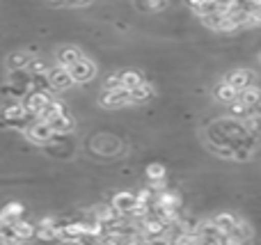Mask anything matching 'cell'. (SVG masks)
Wrapping results in <instances>:
<instances>
[{"instance_id": "obj_12", "label": "cell", "mask_w": 261, "mask_h": 245, "mask_svg": "<svg viewBox=\"0 0 261 245\" xmlns=\"http://www.w3.org/2000/svg\"><path fill=\"white\" fill-rule=\"evenodd\" d=\"M128 96L133 103H142V101H147L149 96H151V85H147V83H140L138 87H133V90H128Z\"/></svg>"}, {"instance_id": "obj_11", "label": "cell", "mask_w": 261, "mask_h": 245, "mask_svg": "<svg viewBox=\"0 0 261 245\" xmlns=\"http://www.w3.org/2000/svg\"><path fill=\"white\" fill-rule=\"evenodd\" d=\"M14 232H16V238L18 241H25V238H30V236H35V232H37V227L35 225H30V223H25V220H14Z\"/></svg>"}, {"instance_id": "obj_6", "label": "cell", "mask_w": 261, "mask_h": 245, "mask_svg": "<svg viewBox=\"0 0 261 245\" xmlns=\"http://www.w3.org/2000/svg\"><path fill=\"white\" fill-rule=\"evenodd\" d=\"M252 80H254V71H248V69H236V71L227 73L225 83H229L236 92H241V90H245V87L252 85Z\"/></svg>"}, {"instance_id": "obj_8", "label": "cell", "mask_w": 261, "mask_h": 245, "mask_svg": "<svg viewBox=\"0 0 261 245\" xmlns=\"http://www.w3.org/2000/svg\"><path fill=\"white\" fill-rule=\"evenodd\" d=\"M135 204H138V197H135L133 193H119V195H115V200H113V209L122 215L133 213Z\"/></svg>"}, {"instance_id": "obj_7", "label": "cell", "mask_w": 261, "mask_h": 245, "mask_svg": "<svg viewBox=\"0 0 261 245\" xmlns=\"http://www.w3.org/2000/svg\"><path fill=\"white\" fill-rule=\"evenodd\" d=\"M106 108H119V105L130 103V96L126 87H117V90H106V96L101 99Z\"/></svg>"}, {"instance_id": "obj_17", "label": "cell", "mask_w": 261, "mask_h": 245, "mask_svg": "<svg viewBox=\"0 0 261 245\" xmlns=\"http://www.w3.org/2000/svg\"><path fill=\"white\" fill-rule=\"evenodd\" d=\"M119 80H122V87H126V90H133V87H138L140 83H142V76L135 71H124L122 76H119Z\"/></svg>"}, {"instance_id": "obj_13", "label": "cell", "mask_w": 261, "mask_h": 245, "mask_svg": "<svg viewBox=\"0 0 261 245\" xmlns=\"http://www.w3.org/2000/svg\"><path fill=\"white\" fill-rule=\"evenodd\" d=\"M21 215H23V206L16 204V202L7 204L3 211H0V220H3V223H14V220H18Z\"/></svg>"}, {"instance_id": "obj_20", "label": "cell", "mask_w": 261, "mask_h": 245, "mask_svg": "<svg viewBox=\"0 0 261 245\" xmlns=\"http://www.w3.org/2000/svg\"><path fill=\"white\" fill-rule=\"evenodd\" d=\"M147 177L151 179V181L165 179V168H163L161 163H151V165H147Z\"/></svg>"}, {"instance_id": "obj_19", "label": "cell", "mask_w": 261, "mask_h": 245, "mask_svg": "<svg viewBox=\"0 0 261 245\" xmlns=\"http://www.w3.org/2000/svg\"><path fill=\"white\" fill-rule=\"evenodd\" d=\"M28 55L25 53H14L9 55V69H25L28 67Z\"/></svg>"}, {"instance_id": "obj_23", "label": "cell", "mask_w": 261, "mask_h": 245, "mask_svg": "<svg viewBox=\"0 0 261 245\" xmlns=\"http://www.w3.org/2000/svg\"><path fill=\"white\" fill-rule=\"evenodd\" d=\"M167 7V0H144V9H151V12H163Z\"/></svg>"}, {"instance_id": "obj_25", "label": "cell", "mask_w": 261, "mask_h": 245, "mask_svg": "<svg viewBox=\"0 0 261 245\" xmlns=\"http://www.w3.org/2000/svg\"><path fill=\"white\" fill-rule=\"evenodd\" d=\"M67 3H71V5H87L90 0H67Z\"/></svg>"}, {"instance_id": "obj_14", "label": "cell", "mask_w": 261, "mask_h": 245, "mask_svg": "<svg viewBox=\"0 0 261 245\" xmlns=\"http://www.w3.org/2000/svg\"><path fill=\"white\" fill-rule=\"evenodd\" d=\"M78 58H83L81 50L73 48V46H69V48H62L58 53V60H60V67H71L73 62H76Z\"/></svg>"}, {"instance_id": "obj_15", "label": "cell", "mask_w": 261, "mask_h": 245, "mask_svg": "<svg viewBox=\"0 0 261 245\" xmlns=\"http://www.w3.org/2000/svg\"><path fill=\"white\" fill-rule=\"evenodd\" d=\"M216 96H218L220 101H225V103H231V101L239 96V92H236L234 87L229 85V83H220V85L216 87Z\"/></svg>"}, {"instance_id": "obj_26", "label": "cell", "mask_w": 261, "mask_h": 245, "mask_svg": "<svg viewBox=\"0 0 261 245\" xmlns=\"http://www.w3.org/2000/svg\"><path fill=\"white\" fill-rule=\"evenodd\" d=\"M259 58H261V55H259Z\"/></svg>"}, {"instance_id": "obj_5", "label": "cell", "mask_w": 261, "mask_h": 245, "mask_svg": "<svg viewBox=\"0 0 261 245\" xmlns=\"http://www.w3.org/2000/svg\"><path fill=\"white\" fill-rule=\"evenodd\" d=\"M69 69V73H71V78L73 80H90L92 76H94V64L90 62L87 58H78L76 62L71 64V67H67Z\"/></svg>"}, {"instance_id": "obj_2", "label": "cell", "mask_w": 261, "mask_h": 245, "mask_svg": "<svg viewBox=\"0 0 261 245\" xmlns=\"http://www.w3.org/2000/svg\"><path fill=\"white\" fill-rule=\"evenodd\" d=\"M25 133L32 142H39V145H48V142H53V138H55L50 124L44 122V119H37L35 124H30V126L25 128Z\"/></svg>"}, {"instance_id": "obj_16", "label": "cell", "mask_w": 261, "mask_h": 245, "mask_svg": "<svg viewBox=\"0 0 261 245\" xmlns=\"http://www.w3.org/2000/svg\"><path fill=\"white\" fill-rule=\"evenodd\" d=\"M213 223H216V227L220 229V232H225V234H227V232H231V229H234L236 225H239V220H236L234 215H229V213H220L216 220H213Z\"/></svg>"}, {"instance_id": "obj_24", "label": "cell", "mask_w": 261, "mask_h": 245, "mask_svg": "<svg viewBox=\"0 0 261 245\" xmlns=\"http://www.w3.org/2000/svg\"><path fill=\"white\" fill-rule=\"evenodd\" d=\"M106 90H117V87H122V80H119V73H113V76H108V80H106Z\"/></svg>"}, {"instance_id": "obj_3", "label": "cell", "mask_w": 261, "mask_h": 245, "mask_svg": "<svg viewBox=\"0 0 261 245\" xmlns=\"http://www.w3.org/2000/svg\"><path fill=\"white\" fill-rule=\"evenodd\" d=\"M46 78H48L50 90H67V87L73 85V78L67 67H58L53 71H46Z\"/></svg>"}, {"instance_id": "obj_1", "label": "cell", "mask_w": 261, "mask_h": 245, "mask_svg": "<svg viewBox=\"0 0 261 245\" xmlns=\"http://www.w3.org/2000/svg\"><path fill=\"white\" fill-rule=\"evenodd\" d=\"M50 101V96L46 94V92L41 90H32V92H25V96H23V108H25L28 115H32V117H37V115L41 113V110L46 108V103Z\"/></svg>"}, {"instance_id": "obj_21", "label": "cell", "mask_w": 261, "mask_h": 245, "mask_svg": "<svg viewBox=\"0 0 261 245\" xmlns=\"http://www.w3.org/2000/svg\"><path fill=\"white\" fill-rule=\"evenodd\" d=\"M25 69L30 73H46V71H48L46 62H41V60H28V67Z\"/></svg>"}, {"instance_id": "obj_18", "label": "cell", "mask_w": 261, "mask_h": 245, "mask_svg": "<svg viewBox=\"0 0 261 245\" xmlns=\"http://www.w3.org/2000/svg\"><path fill=\"white\" fill-rule=\"evenodd\" d=\"M229 110H231V115H234V117H245V115L250 113V108L239 99V96H236V99L229 103Z\"/></svg>"}, {"instance_id": "obj_4", "label": "cell", "mask_w": 261, "mask_h": 245, "mask_svg": "<svg viewBox=\"0 0 261 245\" xmlns=\"http://www.w3.org/2000/svg\"><path fill=\"white\" fill-rule=\"evenodd\" d=\"M202 18H204V23H206L208 28L220 30V32H231V30H236V28H239L225 12H213V14H206V16H202Z\"/></svg>"}, {"instance_id": "obj_10", "label": "cell", "mask_w": 261, "mask_h": 245, "mask_svg": "<svg viewBox=\"0 0 261 245\" xmlns=\"http://www.w3.org/2000/svg\"><path fill=\"white\" fill-rule=\"evenodd\" d=\"M239 99L243 101V103L248 105L250 110H252V108H257V105L261 103V92H259V90H254V87L250 85V87H245V90H241V92H239Z\"/></svg>"}, {"instance_id": "obj_9", "label": "cell", "mask_w": 261, "mask_h": 245, "mask_svg": "<svg viewBox=\"0 0 261 245\" xmlns=\"http://www.w3.org/2000/svg\"><path fill=\"white\" fill-rule=\"evenodd\" d=\"M50 128H53V133L55 135H64V133H69L73 128V119L69 117L67 113H62V115H58L55 119H50Z\"/></svg>"}, {"instance_id": "obj_22", "label": "cell", "mask_w": 261, "mask_h": 245, "mask_svg": "<svg viewBox=\"0 0 261 245\" xmlns=\"http://www.w3.org/2000/svg\"><path fill=\"white\" fill-rule=\"evenodd\" d=\"M248 25H261V5H254L252 9L248 12Z\"/></svg>"}]
</instances>
